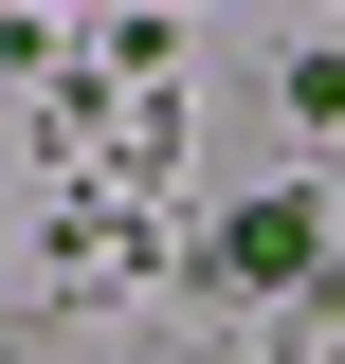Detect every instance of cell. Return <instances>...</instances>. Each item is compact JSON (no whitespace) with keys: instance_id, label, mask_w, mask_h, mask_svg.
<instances>
[{"instance_id":"obj_1","label":"cell","mask_w":345,"mask_h":364,"mask_svg":"<svg viewBox=\"0 0 345 364\" xmlns=\"http://www.w3.org/2000/svg\"><path fill=\"white\" fill-rule=\"evenodd\" d=\"M309 255H327V237H309V200H236V219H218V273H236V291H291Z\"/></svg>"}]
</instances>
